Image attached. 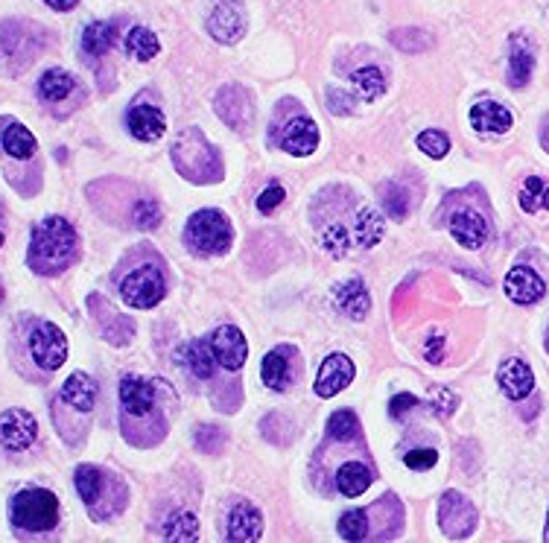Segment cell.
<instances>
[{
  "mask_svg": "<svg viewBox=\"0 0 549 543\" xmlns=\"http://www.w3.org/2000/svg\"><path fill=\"white\" fill-rule=\"evenodd\" d=\"M70 91H74V76L62 71V67H53V71H47L38 79V94L45 96L47 103L65 100V96H70Z\"/></svg>",
  "mask_w": 549,
  "mask_h": 543,
  "instance_id": "obj_30",
  "label": "cell"
},
{
  "mask_svg": "<svg viewBox=\"0 0 549 543\" xmlns=\"http://www.w3.org/2000/svg\"><path fill=\"white\" fill-rule=\"evenodd\" d=\"M354 100L351 96H345L342 91H336V88H330L328 91V108H330V115H351L354 111V106H351Z\"/></svg>",
  "mask_w": 549,
  "mask_h": 543,
  "instance_id": "obj_46",
  "label": "cell"
},
{
  "mask_svg": "<svg viewBox=\"0 0 549 543\" xmlns=\"http://www.w3.org/2000/svg\"><path fill=\"white\" fill-rule=\"evenodd\" d=\"M12 523L24 532H47L59 523V499L47 488L21 491L12 499Z\"/></svg>",
  "mask_w": 549,
  "mask_h": 543,
  "instance_id": "obj_3",
  "label": "cell"
},
{
  "mask_svg": "<svg viewBox=\"0 0 549 543\" xmlns=\"http://www.w3.org/2000/svg\"><path fill=\"white\" fill-rule=\"evenodd\" d=\"M208 33L222 45H234L246 33V9L243 0H217L208 15Z\"/></svg>",
  "mask_w": 549,
  "mask_h": 543,
  "instance_id": "obj_7",
  "label": "cell"
},
{
  "mask_svg": "<svg viewBox=\"0 0 549 543\" xmlns=\"http://www.w3.org/2000/svg\"><path fill=\"white\" fill-rule=\"evenodd\" d=\"M173 164L190 181H214L222 176L217 149L205 141L199 129H188L178 135V141L173 144Z\"/></svg>",
  "mask_w": 549,
  "mask_h": 543,
  "instance_id": "obj_2",
  "label": "cell"
},
{
  "mask_svg": "<svg viewBox=\"0 0 549 543\" xmlns=\"http://www.w3.org/2000/svg\"><path fill=\"white\" fill-rule=\"evenodd\" d=\"M328 429H330V436H333L336 441H351V438L357 436V429H360L357 415H354V412H348V409L333 412V415H330V421H328Z\"/></svg>",
  "mask_w": 549,
  "mask_h": 543,
  "instance_id": "obj_36",
  "label": "cell"
},
{
  "mask_svg": "<svg viewBox=\"0 0 549 543\" xmlns=\"http://www.w3.org/2000/svg\"><path fill=\"white\" fill-rule=\"evenodd\" d=\"M497 383L505 395H509L512 400H524L532 388H534V374L532 368L526 366L524 359H505L503 366L497 368Z\"/></svg>",
  "mask_w": 549,
  "mask_h": 543,
  "instance_id": "obj_15",
  "label": "cell"
},
{
  "mask_svg": "<svg viewBox=\"0 0 549 543\" xmlns=\"http://www.w3.org/2000/svg\"><path fill=\"white\" fill-rule=\"evenodd\" d=\"M546 292V284L541 281V275L529 266H514L505 275V296L514 304H534L541 301Z\"/></svg>",
  "mask_w": 549,
  "mask_h": 543,
  "instance_id": "obj_13",
  "label": "cell"
},
{
  "mask_svg": "<svg viewBox=\"0 0 549 543\" xmlns=\"http://www.w3.org/2000/svg\"><path fill=\"white\" fill-rule=\"evenodd\" d=\"M374 482L371 470L360 465V462H348L340 468V473H336V485H340V491L345 497H360L369 491V485Z\"/></svg>",
  "mask_w": 549,
  "mask_h": 543,
  "instance_id": "obj_26",
  "label": "cell"
},
{
  "mask_svg": "<svg viewBox=\"0 0 549 543\" xmlns=\"http://www.w3.org/2000/svg\"><path fill=\"white\" fill-rule=\"evenodd\" d=\"M30 354H33L38 368H45V371L62 368V362L67 359V339H65V333L56 327V325H50V322L38 325L33 330V337H30Z\"/></svg>",
  "mask_w": 549,
  "mask_h": 543,
  "instance_id": "obj_6",
  "label": "cell"
},
{
  "mask_svg": "<svg viewBox=\"0 0 549 543\" xmlns=\"http://www.w3.org/2000/svg\"><path fill=\"white\" fill-rule=\"evenodd\" d=\"M292 351L290 347H275V351H269L263 357V366H260V377L263 383L275 388V392H284V388H290L292 383V368H290V357Z\"/></svg>",
  "mask_w": 549,
  "mask_h": 543,
  "instance_id": "obj_23",
  "label": "cell"
},
{
  "mask_svg": "<svg viewBox=\"0 0 549 543\" xmlns=\"http://www.w3.org/2000/svg\"><path fill=\"white\" fill-rule=\"evenodd\" d=\"M208 342H210V351H214V357L222 368H229V371L243 368V362L249 357V345H246V337L237 327H231V325L217 327L208 337Z\"/></svg>",
  "mask_w": 549,
  "mask_h": 543,
  "instance_id": "obj_10",
  "label": "cell"
},
{
  "mask_svg": "<svg viewBox=\"0 0 549 543\" xmlns=\"http://www.w3.org/2000/svg\"><path fill=\"white\" fill-rule=\"evenodd\" d=\"M0 301H4V287H0Z\"/></svg>",
  "mask_w": 549,
  "mask_h": 543,
  "instance_id": "obj_52",
  "label": "cell"
},
{
  "mask_svg": "<svg viewBox=\"0 0 549 543\" xmlns=\"http://www.w3.org/2000/svg\"><path fill=\"white\" fill-rule=\"evenodd\" d=\"M544 181L538 178V176H529L526 178V190L520 193V207H524L526 214H532V211H538V202H534V196H541L544 199Z\"/></svg>",
  "mask_w": 549,
  "mask_h": 543,
  "instance_id": "obj_41",
  "label": "cell"
},
{
  "mask_svg": "<svg viewBox=\"0 0 549 543\" xmlns=\"http://www.w3.org/2000/svg\"><path fill=\"white\" fill-rule=\"evenodd\" d=\"M62 400L70 403V407L79 409V412H91L94 403H97V383L82 371L70 374L67 383L62 386Z\"/></svg>",
  "mask_w": 549,
  "mask_h": 543,
  "instance_id": "obj_25",
  "label": "cell"
},
{
  "mask_svg": "<svg viewBox=\"0 0 549 543\" xmlns=\"http://www.w3.org/2000/svg\"><path fill=\"white\" fill-rule=\"evenodd\" d=\"M450 234L464 248H480L488 240V222L476 211H459L450 216Z\"/></svg>",
  "mask_w": 549,
  "mask_h": 543,
  "instance_id": "obj_18",
  "label": "cell"
},
{
  "mask_svg": "<svg viewBox=\"0 0 549 543\" xmlns=\"http://www.w3.org/2000/svg\"><path fill=\"white\" fill-rule=\"evenodd\" d=\"M340 535L345 540H365L369 538V514L365 511H345L340 518Z\"/></svg>",
  "mask_w": 549,
  "mask_h": 543,
  "instance_id": "obj_35",
  "label": "cell"
},
{
  "mask_svg": "<svg viewBox=\"0 0 549 543\" xmlns=\"http://www.w3.org/2000/svg\"><path fill=\"white\" fill-rule=\"evenodd\" d=\"M333 304L348 318H365V313L371 307V298H369V292H365L362 281L348 277V281H340L333 287Z\"/></svg>",
  "mask_w": 549,
  "mask_h": 543,
  "instance_id": "obj_16",
  "label": "cell"
},
{
  "mask_svg": "<svg viewBox=\"0 0 549 543\" xmlns=\"http://www.w3.org/2000/svg\"><path fill=\"white\" fill-rule=\"evenodd\" d=\"M541 205H544V207H546V211H549V187L544 190V199H541Z\"/></svg>",
  "mask_w": 549,
  "mask_h": 543,
  "instance_id": "obj_50",
  "label": "cell"
},
{
  "mask_svg": "<svg viewBox=\"0 0 549 543\" xmlns=\"http://www.w3.org/2000/svg\"><path fill=\"white\" fill-rule=\"evenodd\" d=\"M115 24H106V21H94L86 26V33H82V50L88 55H106L115 45Z\"/></svg>",
  "mask_w": 549,
  "mask_h": 543,
  "instance_id": "obj_27",
  "label": "cell"
},
{
  "mask_svg": "<svg viewBox=\"0 0 549 543\" xmlns=\"http://www.w3.org/2000/svg\"><path fill=\"white\" fill-rule=\"evenodd\" d=\"M164 538L178 540V543H190L199 538V526H196L193 514H178V518L164 528Z\"/></svg>",
  "mask_w": 549,
  "mask_h": 543,
  "instance_id": "obj_37",
  "label": "cell"
},
{
  "mask_svg": "<svg viewBox=\"0 0 549 543\" xmlns=\"http://www.w3.org/2000/svg\"><path fill=\"white\" fill-rule=\"evenodd\" d=\"M126 123H129V132L137 137V141H147V144L158 141V137L167 132V117L155 106H135Z\"/></svg>",
  "mask_w": 549,
  "mask_h": 543,
  "instance_id": "obj_21",
  "label": "cell"
},
{
  "mask_svg": "<svg viewBox=\"0 0 549 543\" xmlns=\"http://www.w3.org/2000/svg\"><path fill=\"white\" fill-rule=\"evenodd\" d=\"M120 292L129 307L149 310L164 298V275L158 266H140L129 277H123Z\"/></svg>",
  "mask_w": 549,
  "mask_h": 543,
  "instance_id": "obj_5",
  "label": "cell"
},
{
  "mask_svg": "<svg viewBox=\"0 0 549 543\" xmlns=\"http://www.w3.org/2000/svg\"><path fill=\"white\" fill-rule=\"evenodd\" d=\"M135 226L144 228V231L158 228V226H161V207H158V202H152V199L140 202V205L135 207Z\"/></svg>",
  "mask_w": 549,
  "mask_h": 543,
  "instance_id": "obj_40",
  "label": "cell"
},
{
  "mask_svg": "<svg viewBox=\"0 0 549 543\" xmlns=\"http://www.w3.org/2000/svg\"><path fill=\"white\" fill-rule=\"evenodd\" d=\"M158 50H161L158 38H155V33L147 30V26H135V30L126 35V53H129L135 62H149L158 55Z\"/></svg>",
  "mask_w": 549,
  "mask_h": 543,
  "instance_id": "obj_29",
  "label": "cell"
},
{
  "mask_svg": "<svg viewBox=\"0 0 549 543\" xmlns=\"http://www.w3.org/2000/svg\"><path fill=\"white\" fill-rule=\"evenodd\" d=\"M544 540L549 543V518H546V528H544Z\"/></svg>",
  "mask_w": 549,
  "mask_h": 543,
  "instance_id": "obj_51",
  "label": "cell"
},
{
  "mask_svg": "<svg viewBox=\"0 0 549 543\" xmlns=\"http://www.w3.org/2000/svg\"><path fill=\"white\" fill-rule=\"evenodd\" d=\"M415 407H418L415 395H395V397H391V403H389V415H391V417H398V421H401V417H403V415H410Z\"/></svg>",
  "mask_w": 549,
  "mask_h": 543,
  "instance_id": "obj_45",
  "label": "cell"
},
{
  "mask_svg": "<svg viewBox=\"0 0 549 543\" xmlns=\"http://www.w3.org/2000/svg\"><path fill=\"white\" fill-rule=\"evenodd\" d=\"M391 45H395L398 50H403V53H424L432 45V38L424 30H415V26H410V30H395V33H391Z\"/></svg>",
  "mask_w": 549,
  "mask_h": 543,
  "instance_id": "obj_34",
  "label": "cell"
},
{
  "mask_svg": "<svg viewBox=\"0 0 549 543\" xmlns=\"http://www.w3.org/2000/svg\"><path fill=\"white\" fill-rule=\"evenodd\" d=\"M38 436V424L30 412L6 409L0 415V444L6 450H26Z\"/></svg>",
  "mask_w": 549,
  "mask_h": 543,
  "instance_id": "obj_11",
  "label": "cell"
},
{
  "mask_svg": "<svg viewBox=\"0 0 549 543\" xmlns=\"http://www.w3.org/2000/svg\"><path fill=\"white\" fill-rule=\"evenodd\" d=\"M534 71V50L524 33L512 35V55H509V82L514 88H524Z\"/></svg>",
  "mask_w": 549,
  "mask_h": 543,
  "instance_id": "obj_22",
  "label": "cell"
},
{
  "mask_svg": "<svg viewBox=\"0 0 549 543\" xmlns=\"http://www.w3.org/2000/svg\"><path fill=\"white\" fill-rule=\"evenodd\" d=\"M456 403H459V397L453 395V392H447V388H444V392H442V397H439V415H453V409H456Z\"/></svg>",
  "mask_w": 549,
  "mask_h": 543,
  "instance_id": "obj_48",
  "label": "cell"
},
{
  "mask_svg": "<svg viewBox=\"0 0 549 543\" xmlns=\"http://www.w3.org/2000/svg\"><path fill=\"white\" fill-rule=\"evenodd\" d=\"M178 359H181V366L193 374V377H199V380L214 377L217 357H214V351H210V342H188L178 351Z\"/></svg>",
  "mask_w": 549,
  "mask_h": 543,
  "instance_id": "obj_24",
  "label": "cell"
},
{
  "mask_svg": "<svg viewBox=\"0 0 549 543\" xmlns=\"http://www.w3.org/2000/svg\"><path fill=\"white\" fill-rule=\"evenodd\" d=\"M120 403L129 415H149L155 407V383L144 377H123L120 383Z\"/></svg>",
  "mask_w": 549,
  "mask_h": 543,
  "instance_id": "obj_17",
  "label": "cell"
},
{
  "mask_svg": "<svg viewBox=\"0 0 549 543\" xmlns=\"http://www.w3.org/2000/svg\"><path fill=\"white\" fill-rule=\"evenodd\" d=\"M351 85L357 88V94L365 103H374L377 96L386 91V76L380 74V67H360V71H354V76H351Z\"/></svg>",
  "mask_w": 549,
  "mask_h": 543,
  "instance_id": "obj_33",
  "label": "cell"
},
{
  "mask_svg": "<svg viewBox=\"0 0 549 543\" xmlns=\"http://www.w3.org/2000/svg\"><path fill=\"white\" fill-rule=\"evenodd\" d=\"M418 149L427 152L430 158H444L450 152V141L444 132H435V129H427L418 135Z\"/></svg>",
  "mask_w": 549,
  "mask_h": 543,
  "instance_id": "obj_38",
  "label": "cell"
},
{
  "mask_svg": "<svg viewBox=\"0 0 549 543\" xmlns=\"http://www.w3.org/2000/svg\"><path fill=\"white\" fill-rule=\"evenodd\" d=\"M0 246H4V234H0Z\"/></svg>",
  "mask_w": 549,
  "mask_h": 543,
  "instance_id": "obj_53",
  "label": "cell"
},
{
  "mask_svg": "<svg viewBox=\"0 0 549 543\" xmlns=\"http://www.w3.org/2000/svg\"><path fill=\"white\" fill-rule=\"evenodd\" d=\"M47 6H53V9H59V12H67V9H74L79 0H45Z\"/></svg>",
  "mask_w": 549,
  "mask_h": 543,
  "instance_id": "obj_49",
  "label": "cell"
},
{
  "mask_svg": "<svg viewBox=\"0 0 549 543\" xmlns=\"http://www.w3.org/2000/svg\"><path fill=\"white\" fill-rule=\"evenodd\" d=\"M435 462H439V453L430 450V447H418V450H410V453L403 456V465L412 468V470H427Z\"/></svg>",
  "mask_w": 549,
  "mask_h": 543,
  "instance_id": "obj_42",
  "label": "cell"
},
{
  "mask_svg": "<svg viewBox=\"0 0 549 543\" xmlns=\"http://www.w3.org/2000/svg\"><path fill=\"white\" fill-rule=\"evenodd\" d=\"M76 243H79V236L67 219H62V216L41 219L33 231L30 266L38 275L62 272L65 266H70V260L76 257Z\"/></svg>",
  "mask_w": 549,
  "mask_h": 543,
  "instance_id": "obj_1",
  "label": "cell"
},
{
  "mask_svg": "<svg viewBox=\"0 0 549 543\" xmlns=\"http://www.w3.org/2000/svg\"><path fill=\"white\" fill-rule=\"evenodd\" d=\"M383 236V216H380L374 207H362L357 214V226H354V243L362 248H371L380 243Z\"/></svg>",
  "mask_w": 549,
  "mask_h": 543,
  "instance_id": "obj_28",
  "label": "cell"
},
{
  "mask_svg": "<svg viewBox=\"0 0 549 543\" xmlns=\"http://www.w3.org/2000/svg\"><path fill=\"white\" fill-rule=\"evenodd\" d=\"M263 535V514L240 499L234 508H231V518H229V540L234 543H255Z\"/></svg>",
  "mask_w": 549,
  "mask_h": 543,
  "instance_id": "obj_14",
  "label": "cell"
},
{
  "mask_svg": "<svg viewBox=\"0 0 549 543\" xmlns=\"http://www.w3.org/2000/svg\"><path fill=\"white\" fill-rule=\"evenodd\" d=\"M284 196H287V190L280 187V185H269L263 193H260V199H258V211H263V214H272L275 207L284 202Z\"/></svg>",
  "mask_w": 549,
  "mask_h": 543,
  "instance_id": "obj_43",
  "label": "cell"
},
{
  "mask_svg": "<svg viewBox=\"0 0 549 543\" xmlns=\"http://www.w3.org/2000/svg\"><path fill=\"white\" fill-rule=\"evenodd\" d=\"M231 240V226L219 211H196L185 226V243L199 255H225Z\"/></svg>",
  "mask_w": 549,
  "mask_h": 543,
  "instance_id": "obj_4",
  "label": "cell"
},
{
  "mask_svg": "<svg viewBox=\"0 0 549 543\" xmlns=\"http://www.w3.org/2000/svg\"><path fill=\"white\" fill-rule=\"evenodd\" d=\"M280 146H284L290 156H310V152H316L319 146V129L313 120L307 117H295L287 123L284 129V137H280Z\"/></svg>",
  "mask_w": 549,
  "mask_h": 543,
  "instance_id": "obj_19",
  "label": "cell"
},
{
  "mask_svg": "<svg viewBox=\"0 0 549 543\" xmlns=\"http://www.w3.org/2000/svg\"><path fill=\"white\" fill-rule=\"evenodd\" d=\"M217 115L225 120V126L231 129H249L255 123V106H251V96L240 85H225L217 94Z\"/></svg>",
  "mask_w": 549,
  "mask_h": 543,
  "instance_id": "obj_9",
  "label": "cell"
},
{
  "mask_svg": "<svg viewBox=\"0 0 549 543\" xmlns=\"http://www.w3.org/2000/svg\"><path fill=\"white\" fill-rule=\"evenodd\" d=\"M351 380H354V362H351L345 354H330L319 368L316 395L319 397H333V395H340Z\"/></svg>",
  "mask_w": 549,
  "mask_h": 543,
  "instance_id": "obj_12",
  "label": "cell"
},
{
  "mask_svg": "<svg viewBox=\"0 0 549 543\" xmlns=\"http://www.w3.org/2000/svg\"><path fill=\"white\" fill-rule=\"evenodd\" d=\"M36 137L33 132H26L21 123H9L6 132H4V149L9 152L12 158H33L36 156Z\"/></svg>",
  "mask_w": 549,
  "mask_h": 543,
  "instance_id": "obj_32",
  "label": "cell"
},
{
  "mask_svg": "<svg viewBox=\"0 0 549 543\" xmlns=\"http://www.w3.org/2000/svg\"><path fill=\"white\" fill-rule=\"evenodd\" d=\"M471 123H473L476 132L503 135V132L512 129L514 117H512V111L505 108V106L491 103V100H483V103H476V106L471 108Z\"/></svg>",
  "mask_w": 549,
  "mask_h": 543,
  "instance_id": "obj_20",
  "label": "cell"
},
{
  "mask_svg": "<svg viewBox=\"0 0 549 543\" xmlns=\"http://www.w3.org/2000/svg\"><path fill=\"white\" fill-rule=\"evenodd\" d=\"M439 520H442V532L447 538L459 540V538H468L473 532L476 511L459 491H447L442 497V506H439Z\"/></svg>",
  "mask_w": 549,
  "mask_h": 543,
  "instance_id": "obj_8",
  "label": "cell"
},
{
  "mask_svg": "<svg viewBox=\"0 0 549 543\" xmlns=\"http://www.w3.org/2000/svg\"><path fill=\"white\" fill-rule=\"evenodd\" d=\"M103 485H106V473L100 468H91V465L76 468V491L88 508H94V503L100 499Z\"/></svg>",
  "mask_w": 549,
  "mask_h": 543,
  "instance_id": "obj_31",
  "label": "cell"
},
{
  "mask_svg": "<svg viewBox=\"0 0 549 543\" xmlns=\"http://www.w3.org/2000/svg\"><path fill=\"white\" fill-rule=\"evenodd\" d=\"M383 205H386V211L395 216V219H403L406 214H410V199H406V190L401 187V185H386L383 187Z\"/></svg>",
  "mask_w": 549,
  "mask_h": 543,
  "instance_id": "obj_39",
  "label": "cell"
},
{
  "mask_svg": "<svg viewBox=\"0 0 549 543\" xmlns=\"http://www.w3.org/2000/svg\"><path fill=\"white\" fill-rule=\"evenodd\" d=\"M219 444H222L219 427H199V433H196V447L205 450V453H214Z\"/></svg>",
  "mask_w": 549,
  "mask_h": 543,
  "instance_id": "obj_44",
  "label": "cell"
},
{
  "mask_svg": "<svg viewBox=\"0 0 549 543\" xmlns=\"http://www.w3.org/2000/svg\"><path fill=\"white\" fill-rule=\"evenodd\" d=\"M444 337H442V333H432V337H430V342H427V359L430 362H442L444 359Z\"/></svg>",
  "mask_w": 549,
  "mask_h": 543,
  "instance_id": "obj_47",
  "label": "cell"
}]
</instances>
